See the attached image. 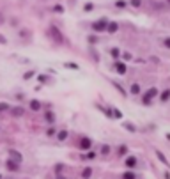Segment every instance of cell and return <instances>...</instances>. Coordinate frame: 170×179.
Wrapping results in <instances>:
<instances>
[{"instance_id":"cell-40","label":"cell","mask_w":170,"mask_h":179,"mask_svg":"<svg viewBox=\"0 0 170 179\" xmlns=\"http://www.w3.org/2000/svg\"><path fill=\"white\" fill-rule=\"evenodd\" d=\"M165 179H170V172H169V170L165 172Z\"/></svg>"},{"instance_id":"cell-16","label":"cell","mask_w":170,"mask_h":179,"mask_svg":"<svg viewBox=\"0 0 170 179\" xmlns=\"http://www.w3.org/2000/svg\"><path fill=\"white\" fill-rule=\"evenodd\" d=\"M156 156H158V160H160V162H161V163H163V165H165V167H170L169 160H167V158H165V154H163V153H161V151H156Z\"/></svg>"},{"instance_id":"cell-23","label":"cell","mask_w":170,"mask_h":179,"mask_svg":"<svg viewBox=\"0 0 170 179\" xmlns=\"http://www.w3.org/2000/svg\"><path fill=\"white\" fill-rule=\"evenodd\" d=\"M122 179H137V176H135L133 170H126V172L122 174Z\"/></svg>"},{"instance_id":"cell-37","label":"cell","mask_w":170,"mask_h":179,"mask_svg":"<svg viewBox=\"0 0 170 179\" xmlns=\"http://www.w3.org/2000/svg\"><path fill=\"white\" fill-rule=\"evenodd\" d=\"M5 43H7V39H5V36H2V34H0V44H5Z\"/></svg>"},{"instance_id":"cell-34","label":"cell","mask_w":170,"mask_h":179,"mask_svg":"<svg viewBox=\"0 0 170 179\" xmlns=\"http://www.w3.org/2000/svg\"><path fill=\"white\" fill-rule=\"evenodd\" d=\"M34 75H35V73H34V71H27V73H25V75H23V78H25V80H28V78H32V76H34Z\"/></svg>"},{"instance_id":"cell-22","label":"cell","mask_w":170,"mask_h":179,"mask_svg":"<svg viewBox=\"0 0 170 179\" xmlns=\"http://www.w3.org/2000/svg\"><path fill=\"white\" fill-rule=\"evenodd\" d=\"M122 128H124V130H128V131H131V133H135V131H137L135 124H131V122H124V124H122Z\"/></svg>"},{"instance_id":"cell-21","label":"cell","mask_w":170,"mask_h":179,"mask_svg":"<svg viewBox=\"0 0 170 179\" xmlns=\"http://www.w3.org/2000/svg\"><path fill=\"white\" fill-rule=\"evenodd\" d=\"M112 117H114V119H122V112L114 107V108H112Z\"/></svg>"},{"instance_id":"cell-32","label":"cell","mask_w":170,"mask_h":179,"mask_svg":"<svg viewBox=\"0 0 170 179\" xmlns=\"http://www.w3.org/2000/svg\"><path fill=\"white\" fill-rule=\"evenodd\" d=\"M131 59H133V55H131V53H128V51H126V53H122V60H124V62H128V60H131Z\"/></svg>"},{"instance_id":"cell-33","label":"cell","mask_w":170,"mask_h":179,"mask_svg":"<svg viewBox=\"0 0 170 179\" xmlns=\"http://www.w3.org/2000/svg\"><path fill=\"white\" fill-rule=\"evenodd\" d=\"M129 5H133V7H140V5H142V2H140V0H131V2H129Z\"/></svg>"},{"instance_id":"cell-28","label":"cell","mask_w":170,"mask_h":179,"mask_svg":"<svg viewBox=\"0 0 170 179\" xmlns=\"http://www.w3.org/2000/svg\"><path fill=\"white\" fill-rule=\"evenodd\" d=\"M64 66H66V67H69V69H76V71L80 69V66H78V64H73V62H66Z\"/></svg>"},{"instance_id":"cell-9","label":"cell","mask_w":170,"mask_h":179,"mask_svg":"<svg viewBox=\"0 0 170 179\" xmlns=\"http://www.w3.org/2000/svg\"><path fill=\"white\" fill-rule=\"evenodd\" d=\"M80 147H82L83 151H89V149L92 147V140H90V138H82V140H80Z\"/></svg>"},{"instance_id":"cell-20","label":"cell","mask_w":170,"mask_h":179,"mask_svg":"<svg viewBox=\"0 0 170 179\" xmlns=\"http://www.w3.org/2000/svg\"><path fill=\"white\" fill-rule=\"evenodd\" d=\"M11 112H12V115H14V117H20V115H23V112H25V110H23L21 107H14Z\"/></svg>"},{"instance_id":"cell-17","label":"cell","mask_w":170,"mask_h":179,"mask_svg":"<svg viewBox=\"0 0 170 179\" xmlns=\"http://www.w3.org/2000/svg\"><path fill=\"white\" fill-rule=\"evenodd\" d=\"M96 156H98V154H96L94 151H87V153H83V154H82V160H85V162H87V160H94Z\"/></svg>"},{"instance_id":"cell-10","label":"cell","mask_w":170,"mask_h":179,"mask_svg":"<svg viewBox=\"0 0 170 179\" xmlns=\"http://www.w3.org/2000/svg\"><path fill=\"white\" fill-rule=\"evenodd\" d=\"M142 92V87H140V83H131V87H129V94H133V96H138Z\"/></svg>"},{"instance_id":"cell-3","label":"cell","mask_w":170,"mask_h":179,"mask_svg":"<svg viewBox=\"0 0 170 179\" xmlns=\"http://www.w3.org/2000/svg\"><path fill=\"white\" fill-rule=\"evenodd\" d=\"M154 96H158V89H156V87H151V89L142 96V103H144V105H151V101H153Z\"/></svg>"},{"instance_id":"cell-27","label":"cell","mask_w":170,"mask_h":179,"mask_svg":"<svg viewBox=\"0 0 170 179\" xmlns=\"http://www.w3.org/2000/svg\"><path fill=\"white\" fill-rule=\"evenodd\" d=\"M128 5H129V2H122V0H121V2H115V7H119V9H124V7H128Z\"/></svg>"},{"instance_id":"cell-15","label":"cell","mask_w":170,"mask_h":179,"mask_svg":"<svg viewBox=\"0 0 170 179\" xmlns=\"http://www.w3.org/2000/svg\"><path fill=\"white\" fill-rule=\"evenodd\" d=\"M169 99H170V89H165V91L160 94V101H161V103H167Z\"/></svg>"},{"instance_id":"cell-29","label":"cell","mask_w":170,"mask_h":179,"mask_svg":"<svg viewBox=\"0 0 170 179\" xmlns=\"http://www.w3.org/2000/svg\"><path fill=\"white\" fill-rule=\"evenodd\" d=\"M7 110H12L9 107V103H0V112H7Z\"/></svg>"},{"instance_id":"cell-12","label":"cell","mask_w":170,"mask_h":179,"mask_svg":"<svg viewBox=\"0 0 170 179\" xmlns=\"http://www.w3.org/2000/svg\"><path fill=\"white\" fill-rule=\"evenodd\" d=\"M67 137H69V133H67V130H64V128L57 133V140H59V142H64Z\"/></svg>"},{"instance_id":"cell-25","label":"cell","mask_w":170,"mask_h":179,"mask_svg":"<svg viewBox=\"0 0 170 179\" xmlns=\"http://www.w3.org/2000/svg\"><path fill=\"white\" fill-rule=\"evenodd\" d=\"M20 37H23V39H27V37H30V32H28L27 28H21V30H20Z\"/></svg>"},{"instance_id":"cell-26","label":"cell","mask_w":170,"mask_h":179,"mask_svg":"<svg viewBox=\"0 0 170 179\" xmlns=\"http://www.w3.org/2000/svg\"><path fill=\"white\" fill-rule=\"evenodd\" d=\"M55 133H59V131H57V128H53V126H50V128L46 130V135H48V137H53Z\"/></svg>"},{"instance_id":"cell-1","label":"cell","mask_w":170,"mask_h":179,"mask_svg":"<svg viewBox=\"0 0 170 179\" xmlns=\"http://www.w3.org/2000/svg\"><path fill=\"white\" fill-rule=\"evenodd\" d=\"M108 23H110V21H108L106 18H101V20H98V21L92 23V30H94L96 34H99V32H106Z\"/></svg>"},{"instance_id":"cell-42","label":"cell","mask_w":170,"mask_h":179,"mask_svg":"<svg viewBox=\"0 0 170 179\" xmlns=\"http://www.w3.org/2000/svg\"><path fill=\"white\" fill-rule=\"evenodd\" d=\"M0 23H4V14L0 12Z\"/></svg>"},{"instance_id":"cell-2","label":"cell","mask_w":170,"mask_h":179,"mask_svg":"<svg viewBox=\"0 0 170 179\" xmlns=\"http://www.w3.org/2000/svg\"><path fill=\"white\" fill-rule=\"evenodd\" d=\"M48 34H50V37H51L55 43H64V36L60 34V30H59L55 25H51V27L48 28Z\"/></svg>"},{"instance_id":"cell-11","label":"cell","mask_w":170,"mask_h":179,"mask_svg":"<svg viewBox=\"0 0 170 179\" xmlns=\"http://www.w3.org/2000/svg\"><path fill=\"white\" fill-rule=\"evenodd\" d=\"M44 121H46L48 124H53V122H55V114H53V112H50V110H48V112H44Z\"/></svg>"},{"instance_id":"cell-36","label":"cell","mask_w":170,"mask_h":179,"mask_svg":"<svg viewBox=\"0 0 170 179\" xmlns=\"http://www.w3.org/2000/svg\"><path fill=\"white\" fill-rule=\"evenodd\" d=\"M83 9H85V11H92V9H94V4H85Z\"/></svg>"},{"instance_id":"cell-5","label":"cell","mask_w":170,"mask_h":179,"mask_svg":"<svg viewBox=\"0 0 170 179\" xmlns=\"http://www.w3.org/2000/svg\"><path fill=\"white\" fill-rule=\"evenodd\" d=\"M5 167H7V170H9V172H18L20 163H16L14 160H7V162H5Z\"/></svg>"},{"instance_id":"cell-19","label":"cell","mask_w":170,"mask_h":179,"mask_svg":"<svg viewBox=\"0 0 170 179\" xmlns=\"http://www.w3.org/2000/svg\"><path fill=\"white\" fill-rule=\"evenodd\" d=\"M110 151H112V149H110V146H108V144H103V146H101V149H99V153H101L103 156H108V154H110Z\"/></svg>"},{"instance_id":"cell-14","label":"cell","mask_w":170,"mask_h":179,"mask_svg":"<svg viewBox=\"0 0 170 179\" xmlns=\"http://www.w3.org/2000/svg\"><path fill=\"white\" fill-rule=\"evenodd\" d=\"M110 55L114 57V60H115V62L122 57V53H121V50H119V48H112V50H110Z\"/></svg>"},{"instance_id":"cell-30","label":"cell","mask_w":170,"mask_h":179,"mask_svg":"<svg viewBox=\"0 0 170 179\" xmlns=\"http://www.w3.org/2000/svg\"><path fill=\"white\" fill-rule=\"evenodd\" d=\"M126 153H128V147L126 146H121L119 147V156H126Z\"/></svg>"},{"instance_id":"cell-44","label":"cell","mask_w":170,"mask_h":179,"mask_svg":"<svg viewBox=\"0 0 170 179\" xmlns=\"http://www.w3.org/2000/svg\"><path fill=\"white\" fill-rule=\"evenodd\" d=\"M0 179H2V176H0Z\"/></svg>"},{"instance_id":"cell-39","label":"cell","mask_w":170,"mask_h":179,"mask_svg":"<svg viewBox=\"0 0 170 179\" xmlns=\"http://www.w3.org/2000/svg\"><path fill=\"white\" fill-rule=\"evenodd\" d=\"M46 80H48V78H46L44 75H39V82H46Z\"/></svg>"},{"instance_id":"cell-8","label":"cell","mask_w":170,"mask_h":179,"mask_svg":"<svg viewBox=\"0 0 170 179\" xmlns=\"http://www.w3.org/2000/svg\"><path fill=\"white\" fill-rule=\"evenodd\" d=\"M41 108H43V105H41L39 99H30V110L32 112H39Z\"/></svg>"},{"instance_id":"cell-4","label":"cell","mask_w":170,"mask_h":179,"mask_svg":"<svg viewBox=\"0 0 170 179\" xmlns=\"http://www.w3.org/2000/svg\"><path fill=\"white\" fill-rule=\"evenodd\" d=\"M137 163H138L137 156H131V154H128V156H126V160H124V165H126L129 170H133V169L137 167Z\"/></svg>"},{"instance_id":"cell-43","label":"cell","mask_w":170,"mask_h":179,"mask_svg":"<svg viewBox=\"0 0 170 179\" xmlns=\"http://www.w3.org/2000/svg\"><path fill=\"white\" fill-rule=\"evenodd\" d=\"M167 138H169V140H170V133H167Z\"/></svg>"},{"instance_id":"cell-7","label":"cell","mask_w":170,"mask_h":179,"mask_svg":"<svg viewBox=\"0 0 170 179\" xmlns=\"http://www.w3.org/2000/svg\"><path fill=\"white\" fill-rule=\"evenodd\" d=\"M115 71H117L119 75H126V71H128V69H126V64L121 62V60H117V62H115Z\"/></svg>"},{"instance_id":"cell-41","label":"cell","mask_w":170,"mask_h":179,"mask_svg":"<svg viewBox=\"0 0 170 179\" xmlns=\"http://www.w3.org/2000/svg\"><path fill=\"white\" fill-rule=\"evenodd\" d=\"M57 179H66V178H64L62 174H57Z\"/></svg>"},{"instance_id":"cell-13","label":"cell","mask_w":170,"mask_h":179,"mask_svg":"<svg viewBox=\"0 0 170 179\" xmlns=\"http://www.w3.org/2000/svg\"><path fill=\"white\" fill-rule=\"evenodd\" d=\"M117 30H119V23H115V21L108 23V28H106V32H108V34H115Z\"/></svg>"},{"instance_id":"cell-35","label":"cell","mask_w":170,"mask_h":179,"mask_svg":"<svg viewBox=\"0 0 170 179\" xmlns=\"http://www.w3.org/2000/svg\"><path fill=\"white\" fill-rule=\"evenodd\" d=\"M89 43H90V44H96V43H98V37H96V36H89Z\"/></svg>"},{"instance_id":"cell-24","label":"cell","mask_w":170,"mask_h":179,"mask_svg":"<svg viewBox=\"0 0 170 179\" xmlns=\"http://www.w3.org/2000/svg\"><path fill=\"white\" fill-rule=\"evenodd\" d=\"M112 85H114V87H115V89H117V91H119V92L122 94V96H126V94H128V92H126V91L122 89V85H121V83H117V82H114Z\"/></svg>"},{"instance_id":"cell-31","label":"cell","mask_w":170,"mask_h":179,"mask_svg":"<svg viewBox=\"0 0 170 179\" xmlns=\"http://www.w3.org/2000/svg\"><path fill=\"white\" fill-rule=\"evenodd\" d=\"M53 11H55V12H60V14H62V12H64V7H62L60 4H57V5H53Z\"/></svg>"},{"instance_id":"cell-18","label":"cell","mask_w":170,"mask_h":179,"mask_svg":"<svg viewBox=\"0 0 170 179\" xmlns=\"http://www.w3.org/2000/svg\"><path fill=\"white\" fill-rule=\"evenodd\" d=\"M90 176H92V169H90V167H85V169L82 170V178H83V179H90Z\"/></svg>"},{"instance_id":"cell-38","label":"cell","mask_w":170,"mask_h":179,"mask_svg":"<svg viewBox=\"0 0 170 179\" xmlns=\"http://www.w3.org/2000/svg\"><path fill=\"white\" fill-rule=\"evenodd\" d=\"M163 44H165V48H170V37H167V39L163 41Z\"/></svg>"},{"instance_id":"cell-6","label":"cell","mask_w":170,"mask_h":179,"mask_svg":"<svg viewBox=\"0 0 170 179\" xmlns=\"http://www.w3.org/2000/svg\"><path fill=\"white\" fill-rule=\"evenodd\" d=\"M9 156H11V160H14L16 163H21V162H23V156H21L18 151H14V149L9 151Z\"/></svg>"}]
</instances>
